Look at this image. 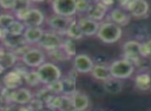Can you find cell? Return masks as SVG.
<instances>
[{"label":"cell","mask_w":151,"mask_h":111,"mask_svg":"<svg viewBox=\"0 0 151 111\" xmlns=\"http://www.w3.org/2000/svg\"><path fill=\"white\" fill-rule=\"evenodd\" d=\"M99 40L105 44H114L118 42L122 36V28L111 21H104L99 24V31L96 33Z\"/></svg>","instance_id":"1"},{"label":"cell","mask_w":151,"mask_h":111,"mask_svg":"<svg viewBox=\"0 0 151 111\" xmlns=\"http://www.w3.org/2000/svg\"><path fill=\"white\" fill-rule=\"evenodd\" d=\"M36 72L40 77V83L45 86L56 82L62 78V72L53 62H45L36 69Z\"/></svg>","instance_id":"2"},{"label":"cell","mask_w":151,"mask_h":111,"mask_svg":"<svg viewBox=\"0 0 151 111\" xmlns=\"http://www.w3.org/2000/svg\"><path fill=\"white\" fill-rule=\"evenodd\" d=\"M109 67L111 76L118 80L128 79L132 77L134 72V65L125 58L114 60Z\"/></svg>","instance_id":"3"},{"label":"cell","mask_w":151,"mask_h":111,"mask_svg":"<svg viewBox=\"0 0 151 111\" xmlns=\"http://www.w3.org/2000/svg\"><path fill=\"white\" fill-rule=\"evenodd\" d=\"M120 9L126 11L134 18H144L149 13V3L146 0H127L119 3Z\"/></svg>","instance_id":"4"},{"label":"cell","mask_w":151,"mask_h":111,"mask_svg":"<svg viewBox=\"0 0 151 111\" xmlns=\"http://www.w3.org/2000/svg\"><path fill=\"white\" fill-rule=\"evenodd\" d=\"M63 43H64V40L62 38V36L54 31H51V30H48V31L45 30L44 36L37 45L40 49L50 52V51L61 48L63 46Z\"/></svg>","instance_id":"5"},{"label":"cell","mask_w":151,"mask_h":111,"mask_svg":"<svg viewBox=\"0 0 151 111\" xmlns=\"http://www.w3.org/2000/svg\"><path fill=\"white\" fill-rule=\"evenodd\" d=\"M21 60L27 67L37 69L42 63L46 62V53L40 48H30L23 56Z\"/></svg>","instance_id":"6"},{"label":"cell","mask_w":151,"mask_h":111,"mask_svg":"<svg viewBox=\"0 0 151 111\" xmlns=\"http://www.w3.org/2000/svg\"><path fill=\"white\" fill-rule=\"evenodd\" d=\"M51 5L54 15L65 18H73L77 15L76 0H54Z\"/></svg>","instance_id":"7"},{"label":"cell","mask_w":151,"mask_h":111,"mask_svg":"<svg viewBox=\"0 0 151 111\" xmlns=\"http://www.w3.org/2000/svg\"><path fill=\"white\" fill-rule=\"evenodd\" d=\"M33 100V94L29 88L26 87H19L15 90H12L9 94L7 101L12 103H15L17 105H28Z\"/></svg>","instance_id":"8"},{"label":"cell","mask_w":151,"mask_h":111,"mask_svg":"<svg viewBox=\"0 0 151 111\" xmlns=\"http://www.w3.org/2000/svg\"><path fill=\"white\" fill-rule=\"evenodd\" d=\"M94 62L87 54H77L73 58V67L77 73L89 74L91 73Z\"/></svg>","instance_id":"9"},{"label":"cell","mask_w":151,"mask_h":111,"mask_svg":"<svg viewBox=\"0 0 151 111\" xmlns=\"http://www.w3.org/2000/svg\"><path fill=\"white\" fill-rule=\"evenodd\" d=\"M123 50V58L132 61L134 65H136L137 61L140 60L141 57V43L136 40H130L124 43L122 46Z\"/></svg>","instance_id":"10"},{"label":"cell","mask_w":151,"mask_h":111,"mask_svg":"<svg viewBox=\"0 0 151 111\" xmlns=\"http://www.w3.org/2000/svg\"><path fill=\"white\" fill-rule=\"evenodd\" d=\"M73 20V18H65L61 17V16L53 15L52 17H50L47 20V23H48L51 31H54L62 36V34H65L69 24L71 23Z\"/></svg>","instance_id":"11"},{"label":"cell","mask_w":151,"mask_h":111,"mask_svg":"<svg viewBox=\"0 0 151 111\" xmlns=\"http://www.w3.org/2000/svg\"><path fill=\"white\" fill-rule=\"evenodd\" d=\"M46 21L45 14L38 9H31L28 11L26 17L24 18L23 23L26 27H42Z\"/></svg>","instance_id":"12"},{"label":"cell","mask_w":151,"mask_h":111,"mask_svg":"<svg viewBox=\"0 0 151 111\" xmlns=\"http://www.w3.org/2000/svg\"><path fill=\"white\" fill-rule=\"evenodd\" d=\"M130 15L124 9H120V7H116L113 9L108 13V21L113 22L114 24L120 26H127L130 22Z\"/></svg>","instance_id":"13"},{"label":"cell","mask_w":151,"mask_h":111,"mask_svg":"<svg viewBox=\"0 0 151 111\" xmlns=\"http://www.w3.org/2000/svg\"><path fill=\"white\" fill-rule=\"evenodd\" d=\"M108 13H109V9L106 7H104L101 3V1H93V2H91L89 9L87 11L86 17L99 23L101 21H104Z\"/></svg>","instance_id":"14"},{"label":"cell","mask_w":151,"mask_h":111,"mask_svg":"<svg viewBox=\"0 0 151 111\" xmlns=\"http://www.w3.org/2000/svg\"><path fill=\"white\" fill-rule=\"evenodd\" d=\"M73 111H86L90 106V100L86 94L76 90L70 96Z\"/></svg>","instance_id":"15"},{"label":"cell","mask_w":151,"mask_h":111,"mask_svg":"<svg viewBox=\"0 0 151 111\" xmlns=\"http://www.w3.org/2000/svg\"><path fill=\"white\" fill-rule=\"evenodd\" d=\"M78 24L80 26V29L84 36H96L99 31V22H95L93 20L89 19L87 17H81L78 20Z\"/></svg>","instance_id":"16"},{"label":"cell","mask_w":151,"mask_h":111,"mask_svg":"<svg viewBox=\"0 0 151 111\" xmlns=\"http://www.w3.org/2000/svg\"><path fill=\"white\" fill-rule=\"evenodd\" d=\"M2 82L5 88H7L9 90H15L22 85L23 77H22L17 71L13 70V71L7 72V73L3 76Z\"/></svg>","instance_id":"17"},{"label":"cell","mask_w":151,"mask_h":111,"mask_svg":"<svg viewBox=\"0 0 151 111\" xmlns=\"http://www.w3.org/2000/svg\"><path fill=\"white\" fill-rule=\"evenodd\" d=\"M44 33L45 30L42 27H26L23 33V38L27 45L38 44Z\"/></svg>","instance_id":"18"},{"label":"cell","mask_w":151,"mask_h":111,"mask_svg":"<svg viewBox=\"0 0 151 111\" xmlns=\"http://www.w3.org/2000/svg\"><path fill=\"white\" fill-rule=\"evenodd\" d=\"M18 57L15 55L13 51H5L1 49L0 51V69L7 70L16 67Z\"/></svg>","instance_id":"19"},{"label":"cell","mask_w":151,"mask_h":111,"mask_svg":"<svg viewBox=\"0 0 151 111\" xmlns=\"http://www.w3.org/2000/svg\"><path fill=\"white\" fill-rule=\"evenodd\" d=\"M31 9V2L27 0H15V7L13 13L16 19L23 22L24 18L26 17L28 11Z\"/></svg>","instance_id":"20"},{"label":"cell","mask_w":151,"mask_h":111,"mask_svg":"<svg viewBox=\"0 0 151 111\" xmlns=\"http://www.w3.org/2000/svg\"><path fill=\"white\" fill-rule=\"evenodd\" d=\"M90 74L94 79L101 82L106 81V80L110 79L112 77L111 72H110V67L107 65H103V63L94 65V67H93Z\"/></svg>","instance_id":"21"},{"label":"cell","mask_w":151,"mask_h":111,"mask_svg":"<svg viewBox=\"0 0 151 111\" xmlns=\"http://www.w3.org/2000/svg\"><path fill=\"white\" fill-rule=\"evenodd\" d=\"M103 88L106 92L110 94H118L123 89V84H122L121 80L111 77L110 79L103 82Z\"/></svg>","instance_id":"22"},{"label":"cell","mask_w":151,"mask_h":111,"mask_svg":"<svg viewBox=\"0 0 151 111\" xmlns=\"http://www.w3.org/2000/svg\"><path fill=\"white\" fill-rule=\"evenodd\" d=\"M134 85L141 91L151 89V76L148 73H140L134 77Z\"/></svg>","instance_id":"23"},{"label":"cell","mask_w":151,"mask_h":111,"mask_svg":"<svg viewBox=\"0 0 151 111\" xmlns=\"http://www.w3.org/2000/svg\"><path fill=\"white\" fill-rule=\"evenodd\" d=\"M65 36L71 41H77V40H81L83 38V33L80 29V26L78 24V21L77 20H73L71 23L69 24L68 28H67L66 32H65Z\"/></svg>","instance_id":"24"},{"label":"cell","mask_w":151,"mask_h":111,"mask_svg":"<svg viewBox=\"0 0 151 111\" xmlns=\"http://www.w3.org/2000/svg\"><path fill=\"white\" fill-rule=\"evenodd\" d=\"M26 29V26L24 25L23 22L19 21V20L16 19L9 27L5 29L7 36H22Z\"/></svg>","instance_id":"25"},{"label":"cell","mask_w":151,"mask_h":111,"mask_svg":"<svg viewBox=\"0 0 151 111\" xmlns=\"http://www.w3.org/2000/svg\"><path fill=\"white\" fill-rule=\"evenodd\" d=\"M63 85V96H70L73 92L77 90L76 88V78L73 76H67V77L61 78Z\"/></svg>","instance_id":"26"},{"label":"cell","mask_w":151,"mask_h":111,"mask_svg":"<svg viewBox=\"0 0 151 111\" xmlns=\"http://www.w3.org/2000/svg\"><path fill=\"white\" fill-rule=\"evenodd\" d=\"M23 80L28 86H31V87H35L38 84H40V80L36 70H30L26 72L23 75Z\"/></svg>","instance_id":"27"},{"label":"cell","mask_w":151,"mask_h":111,"mask_svg":"<svg viewBox=\"0 0 151 111\" xmlns=\"http://www.w3.org/2000/svg\"><path fill=\"white\" fill-rule=\"evenodd\" d=\"M48 54L51 58L57 61H65V60H69V59H70V56L65 52V50L62 47L59 49H56V50L50 51V52H48Z\"/></svg>","instance_id":"28"},{"label":"cell","mask_w":151,"mask_h":111,"mask_svg":"<svg viewBox=\"0 0 151 111\" xmlns=\"http://www.w3.org/2000/svg\"><path fill=\"white\" fill-rule=\"evenodd\" d=\"M53 96H54V94H52V92H51L50 90L47 88V86L40 88V89L38 90V91L36 92V94H35L36 100H38L40 102H42V104H47V103H48L49 101L52 99Z\"/></svg>","instance_id":"29"},{"label":"cell","mask_w":151,"mask_h":111,"mask_svg":"<svg viewBox=\"0 0 151 111\" xmlns=\"http://www.w3.org/2000/svg\"><path fill=\"white\" fill-rule=\"evenodd\" d=\"M15 20L16 17L12 13L0 14V28H2V29L5 30Z\"/></svg>","instance_id":"30"},{"label":"cell","mask_w":151,"mask_h":111,"mask_svg":"<svg viewBox=\"0 0 151 111\" xmlns=\"http://www.w3.org/2000/svg\"><path fill=\"white\" fill-rule=\"evenodd\" d=\"M47 88L52 92V94L54 96H61L63 94V85H62V81L58 80L56 82H53V83L47 85Z\"/></svg>","instance_id":"31"},{"label":"cell","mask_w":151,"mask_h":111,"mask_svg":"<svg viewBox=\"0 0 151 111\" xmlns=\"http://www.w3.org/2000/svg\"><path fill=\"white\" fill-rule=\"evenodd\" d=\"M91 4L88 0H76V11L77 14H86Z\"/></svg>","instance_id":"32"},{"label":"cell","mask_w":151,"mask_h":111,"mask_svg":"<svg viewBox=\"0 0 151 111\" xmlns=\"http://www.w3.org/2000/svg\"><path fill=\"white\" fill-rule=\"evenodd\" d=\"M141 57H144V58H147V57L151 56V38L144 43H141Z\"/></svg>","instance_id":"33"},{"label":"cell","mask_w":151,"mask_h":111,"mask_svg":"<svg viewBox=\"0 0 151 111\" xmlns=\"http://www.w3.org/2000/svg\"><path fill=\"white\" fill-rule=\"evenodd\" d=\"M15 7V0H0V7L5 11L13 12Z\"/></svg>","instance_id":"34"},{"label":"cell","mask_w":151,"mask_h":111,"mask_svg":"<svg viewBox=\"0 0 151 111\" xmlns=\"http://www.w3.org/2000/svg\"><path fill=\"white\" fill-rule=\"evenodd\" d=\"M7 103H9V101H7L4 96H2L0 94V111L5 110V108H6V106H7Z\"/></svg>","instance_id":"35"},{"label":"cell","mask_w":151,"mask_h":111,"mask_svg":"<svg viewBox=\"0 0 151 111\" xmlns=\"http://www.w3.org/2000/svg\"><path fill=\"white\" fill-rule=\"evenodd\" d=\"M5 36H6V32H5V30L2 29V28H0V40L2 41L3 38H5Z\"/></svg>","instance_id":"36"},{"label":"cell","mask_w":151,"mask_h":111,"mask_svg":"<svg viewBox=\"0 0 151 111\" xmlns=\"http://www.w3.org/2000/svg\"><path fill=\"white\" fill-rule=\"evenodd\" d=\"M0 51H1V48H0Z\"/></svg>","instance_id":"37"}]
</instances>
